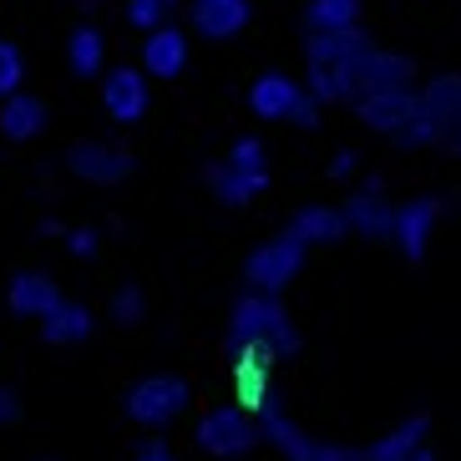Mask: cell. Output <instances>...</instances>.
I'll return each instance as SVG.
<instances>
[{
  "instance_id": "cell-17",
  "label": "cell",
  "mask_w": 461,
  "mask_h": 461,
  "mask_svg": "<svg viewBox=\"0 0 461 461\" xmlns=\"http://www.w3.org/2000/svg\"><path fill=\"white\" fill-rule=\"evenodd\" d=\"M92 330H96L92 310H86V304H77V299H67L61 310H51V314L41 320V345H51V350H67V345H82Z\"/></svg>"
},
{
  "instance_id": "cell-31",
  "label": "cell",
  "mask_w": 461,
  "mask_h": 461,
  "mask_svg": "<svg viewBox=\"0 0 461 461\" xmlns=\"http://www.w3.org/2000/svg\"><path fill=\"white\" fill-rule=\"evenodd\" d=\"M355 167H360V158H355V152H335V158H330V167H325V177H330V183H350Z\"/></svg>"
},
{
  "instance_id": "cell-12",
  "label": "cell",
  "mask_w": 461,
  "mask_h": 461,
  "mask_svg": "<svg viewBox=\"0 0 461 461\" xmlns=\"http://www.w3.org/2000/svg\"><path fill=\"white\" fill-rule=\"evenodd\" d=\"M416 102H420L416 92H366V96H355V117H360V127L391 137L416 112Z\"/></svg>"
},
{
  "instance_id": "cell-1",
  "label": "cell",
  "mask_w": 461,
  "mask_h": 461,
  "mask_svg": "<svg viewBox=\"0 0 461 461\" xmlns=\"http://www.w3.org/2000/svg\"><path fill=\"white\" fill-rule=\"evenodd\" d=\"M289 339V310L285 294H244L229 310V345H254V350H274Z\"/></svg>"
},
{
  "instance_id": "cell-7",
  "label": "cell",
  "mask_w": 461,
  "mask_h": 461,
  "mask_svg": "<svg viewBox=\"0 0 461 461\" xmlns=\"http://www.w3.org/2000/svg\"><path fill=\"white\" fill-rule=\"evenodd\" d=\"M441 198H411V203H401V218H395V244H401V254H406L411 269H420L426 264V249H431V233L436 223H441Z\"/></svg>"
},
{
  "instance_id": "cell-18",
  "label": "cell",
  "mask_w": 461,
  "mask_h": 461,
  "mask_svg": "<svg viewBox=\"0 0 461 461\" xmlns=\"http://www.w3.org/2000/svg\"><path fill=\"white\" fill-rule=\"evenodd\" d=\"M46 122V102L41 96H26V92H15L0 102V137L5 142H31V137L41 132Z\"/></svg>"
},
{
  "instance_id": "cell-6",
  "label": "cell",
  "mask_w": 461,
  "mask_h": 461,
  "mask_svg": "<svg viewBox=\"0 0 461 461\" xmlns=\"http://www.w3.org/2000/svg\"><path fill=\"white\" fill-rule=\"evenodd\" d=\"M350 82L355 92H411V82H416V61L401 51H391V46H375V51L366 56V61H355L350 67Z\"/></svg>"
},
{
  "instance_id": "cell-4",
  "label": "cell",
  "mask_w": 461,
  "mask_h": 461,
  "mask_svg": "<svg viewBox=\"0 0 461 461\" xmlns=\"http://www.w3.org/2000/svg\"><path fill=\"white\" fill-rule=\"evenodd\" d=\"M193 391L183 375H152L142 380L132 395H127V416L137 420V426H148V431H158V426H167V420H177L183 411H188Z\"/></svg>"
},
{
  "instance_id": "cell-14",
  "label": "cell",
  "mask_w": 461,
  "mask_h": 461,
  "mask_svg": "<svg viewBox=\"0 0 461 461\" xmlns=\"http://www.w3.org/2000/svg\"><path fill=\"white\" fill-rule=\"evenodd\" d=\"M183 67H188V36L177 26L148 31V41H142V71L148 77H183Z\"/></svg>"
},
{
  "instance_id": "cell-35",
  "label": "cell",
  "mask_w": 461,
  "mask_h": 461,
  "mask_svg": "<svg viewBox=\"0 0 461 461\" xmlns=\"http://www.w3.org/2000/svg\"><path fill=\"white\" fill-rule=\"evenodd\" d=\"M416 461H436V451H431V441H426V447L416 451Z\"/></svg>"
},
{
  "instance_id": "cell-32",
  "label": "cell",
  "mask_w": 461,
  "mask_h": 461,
  "mask_svg": "<svg viewBox=\"0 0 461 461\" xmlns=\"http://www.w3.org/2000/svg\"><path fill=\"white\" fill-rule=\"evenodd\" d=\"M67 244H71V254H77V258H92L102 239H96V229H86V223H82V229H71V233H67Z\"/></svg>"
},
{
  "instance_id": "cell-19",
  "label": "cell",
  "mask_w": 461,
  "mask_h": 461,
  "mask_svg": "<svg viewBox=\"0 0 461 461\" xmlns=\"http://www.w3.org/2000/svg\"><path fill=\"white\" fill-rule=\"evenodd\" d=\"M451 132H456V127H447L441 117H431V112L416 102V112H411L406 122L391 132V142H395V148H406V152H420V148H447Z\"/></svg>"
},
{
  "instance_id": "cell-27",
  "label": "cell",
  "mask_w": 461,
  "mask_h": 461,
  "mask_svg": "<svg viewBox=\"0 0 461 461\" xmlns=\"http://www.w3.org/2000/svg\"><path fill=\"white\" fill-rule=\"evenodd\" d=\"M173 15V0H127V26L132 31H158L167 26Z\"/></svg>"
},
{
  "instance_id": "cell-8",
  "label": "cell",
  "mask_w": 461,
  "mask_h": 461,
  "mask_svg": "<svg viewBox=\"0 0 461 461\" xmlns=\"http://www.w3.org/2000/svg\"><path fill=\"white\" fill-rule=\"evenodd\" d=\"M148 82H142V71L137 67H112L107 82H102V112H107V122L127 127V122H142L148 117Z\"/></svg>"
},
{
  "instance_id": "cell-25",
  "label": "cell",
  "mask_w": 461,
  "mask_h": 461,
  "mask_svg": "<svg viewBox=\"0 0 461 461\" xmlns=\"http://www.w3.org/2000/svg\"><path fill=\"white\" fill-rule=\"evenodd\" d=\"M355 15H360V0H310L304 26L310 31H335V26H355Z\"/></svg>"
},
{
  "instance_id": "cell-5",
  "label": "cell",
  "mask_w": 461,
  "mask_h": 461,
  "mask_svg": "<svg viewBox=\"0 0 461 461\" xmlns=\"http://www.w3.org/2000/svg\"><path fill=\"white\" fill-rule=\"evenodd\" d=\"M258 441H264V426H254V420L244 416V406H218L213 416L198 420V447L208 451V456H244V451H254Z\"/></svg>"
},
{
  "instance_id": "cell-3",
  "label": "cell",
  "mask_w": 461,
  "mask_h": 461,
  "mask_svg": "<svg viewBox=\"0 0 461 461\" xmlns=\"http://www.w3.org/2000/svg\"><path fill=\"white\" fill-rule=\"evenodd\" d=\"M304 249H310V244H299V239H289V233L279 229L264 249L249 254L244 285L258 289V294H285V289L299 279V269H304Z\"/></svg>"
},
{
  "instance_id": "cell-20",
  "label": "cell",
  "mask_w": 461,
  "mask_h": 461,
  "mask_svg": "<svg viewBox=\"0 0 461 461\" xmlns=\"http://www.w3.org/2000/svg\"><path fill=\"white\" fill-rule=\"evenodd\" d=\"M67 67L77 77H102V67H107V36L96 26H77L67 36Z\"/></svg>"
},
{
  "instance_id": "cell-2",
  "label": "cell",
  "mask_w": 461,
  "mask_h": 461,
  "mask_svg": "<svg viewBox=\"0 0 461 461\" xmlns=\"http://www.w3.org/2000/svg\"><path fill=\"white\" fill-rule=\"evenodd\" d=\"M67 173L77 183H92V188H117L137 173V158L132 148L122 142H102V137H77L67 148Z\"/></svg>"
},
{
  "instance_id": "cell-15",
  "label": "cell",
  "mask_w": 461,
  "mask_h": 461,
  "mask_svg": "<svg viewBox=\"0 0 461 461\" xmlns=\"http://www.w3.org/2000/svg\"><path fill=\"white\" fill-rule=\"evenodd\" d=\"M294 102H299V82L285 77V71H264V77L249 86V112L264 117V122H285Z\"/></svg>"
},
{
  "instance_id": "cell-13",
  "label": "cell",
  "mask_w": 461,
  "mask_h": 461,
  "mask_svg": "<svg viewBox=\"0 0 461 461\" xmlns=\"http://www.w3.org/2000/svg\"><path fill=\"white\" fill-rule=\"evenodd\" d=\"M285 233L299 239V244H339V239L350 233V218H345V208L314 203V208H299V213L285 223Z\"/></svg>"
},
{
  "instance_id": "cell-22",
  "label": "cell",
  "mask_w": 461,
  "mask_h": 461,
  "mask_svg": "<svg viewBox=\"0 0 461 461\" xmlns=\"http://www.w3.org/2000/svg\"><path fill=\"white\" fill-rule=\"evenodd\" d=\"M420 96V107L431 112V117H441L447 127H461V71H441V77H431L426 82V92Z\"/></svg>"
},
{
  "instance_id": "cell-16",
  "label": "cell",
  "mask_w": 461,
  "mask_h": 461,
  "mask_svg": "<svg viewBox=\"0 0 461 461\" xmlns=\"http://www.w3.org/2000/svg\"><path fill=\"white\" fill-rule=\"evenodd\" d=\"M193 26L208 41H229L249 26V0H193Z\"/></svg>"
},
{
  "instance_id": "cell-9",
  "label": "cell",
  "mask_w": 461,
  "mask_h": 461,
  "mask_svg": "<svg viewBox=\"0 0 461 461\" xmlns=\"http://www.w3.org/2000/svg\"><path fill=\"white\" fill-rule=\"evenodd\" d=\"M345 218H350V233L355 239H366V244H395V218H401V208L385 198V193H350L345 198Z\"/></svg>"
},
{
  "instance_id": "cell-11",
  "label": "cell",
  "mask_w": 461,
  "mask_h": 461,
  "mask_svg": "<svg viewBox=\"0 0 461 461\" xmlns=\"http://www.w3.org/2000/svg\"><path fill=\"white\" fill-rule=\"evenodd\" d=\"M67 299H61V285H56L51 274L41 269H26V274H15L11 289H5V310L21 314V320H46L51 310H61Z\"/></svg>"
},
{
  "instance_id": "cell-24",
  "label": "cell",
  "mask_w": 461,
  "mask_h": 461,
  "mask_svg": "<svg viewBox=\"0 0 461 461\" xmlns=\"http://www.w3.org/2000/svg\"><path fill=\"white\" fill-rule=\"evenodd\" d=\"M310 92L320 96L325 107H339V102L360 96V92H355V82H350V71H345V67H320V61H310Z\"/></svg>"
},
{
  "instance_id": "cell-10",
  "label": "cell",
  "mask_w": 461,
  "mask_h": 461,
  "mask_svg": "<svg viewBox=\"0 0 461 461\" xmlns=\"http://www.w3.org/2000/svg\"><path fill=\"white\" fill-rule=\"evenodd\" d=\"M375 46L380 41H375V36H366L360 26H335V31H310L304 51H310V61H320V67H345V71H350L355 61H366Z\"/></svg>"
},
{
  "instance_id": "cell-29",
  "label": "cell",
  "mask_w": 461,
  "mask_h": 461,
  "mask_svg": "<svg viewBox=\"0 0 461 461\" xmlns=\"http://www.w3.org/2000/svg\"><path fill=\"white\" fill-rule=\"evenodd\" d=\"M320 107H325V102H320V96H314L310 86H304V92H299V102L289 107L285 122H294V127H304V132H314V127H320Z\"/></svg>"
},
{
  "instance_id": "cell-34",
  "label": "cell",
  "mask_w": 461,
  "mask_h": 461,
  "mask_svg": "<svg viewBox=\"0 0 461 461\" xmlns=\"http://www.w3.org/2000/svg\"><path fill=\"white\" fill-rule=\"evenodd\" d=\"M137 461H173V456H167L163 447H148V451H142V456H137Z\"/></svg>"
},
{
  "instance_id": "cell-28",
  "label": "cell",
  "mask_w": 461,
  "mask_h": 461,
  "mask_svg": "<svg viewBox=\"0 0 461 461\" xmlns=\"http://www.w3.org/2000/svg\"><path fill=\"white\" fill-rule=\"evenodd\" d=\"M21 77H26V51L15 41H0V96L21 92Z\"/></svg>"
},
{
  "instance_id": "cell-30",
  "label": "cell",
  "mask_w": 461,
  "mask_h": 461,
  "mask_svg": "<svg viewBox=\"0 0 461 461\" xmlns=\"http://www.w3.org/2000/svg\"><path fill=\"white\" fill-rule=\"evenodd\" d=\"M21 420H26V401H21V391L0 385V426L11 431V426H21Z\"/></svg>"
},
{
  "instance_id": "cell-26",
  "label": "cell",
  "mask_w": 461,
  "mask_h": 461,
  "mask_svg": "<svg viewBox=\"0 0 461 461\" xmlns=\"http://www.w3.org/2000/svg\"><path fill=\"white\" fill-rule=\"evenodd\" d=\"M142 314H148V299H142L137 285H122L117 294H112V325L132 330V325H142Z\"/></svg>"
},
{
  "instance_id": "cell-23",
  "label": "cell",
  "mask_w": 461,
  "mask_h": 461,
  "mask_svg": "<svg viewBox=\"0 0 461 461\" xmlns=\"http://www.w3.org/2000/svg\"><path fill=\"white\" fill-rule=\"evenodd\" d=\"M223 163H229L233 173H244L258 193L269 188V152H264V142H258V137H244V142H233Z\"/></svg>"
},
{
  "instance_id": "cell-21",
  "label": "cell",
  "mask_w": 461,
  "mask_h": 461,
  "mask_svg": "<svg viewBox=\"0 0 461 461\" xmlns=\"http://www.w3.org/2000/svg\"><path fill=\"white\" fill-rule=\"evenodd\" d=\"M203 183H208V193H213L218 203H223V208H233V213H244V208L258 198V188H254V183H249L244 173H233L229 163H208V167H203Z\"/></svg>"
},
{
  "instance_id": "cell-33",
  "label": "cell",
  "mask_w": 461,
  "mask_h": 461,
  "mask_svg": "<svg viewBox=\"0 0 461 461\" xmlns=\"http://www.w3.org/2000/svg\"><path fill=\"white\" fill-rule=\"evenodd\" d=\"M355 461H416V456H380L375 447H360V451H355Z\"/></svg>"
}]
</instances>
